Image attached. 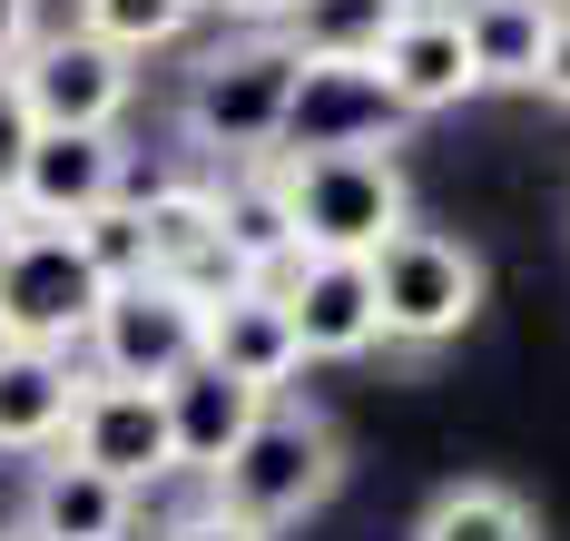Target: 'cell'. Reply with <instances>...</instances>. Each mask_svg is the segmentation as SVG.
Returning <instances> with one entry per match:
<instances>
[{
    "instance_id": "1",
    "label": "cell",
    "mask_w": 570,
    "mask_h": 541,
    "mask_svg": "<svg viewBox=\"0 0 570 541\" xmlns=\"http://www.w3.org/2000/svg\"><path fill=\"white\" fill-rule=\"evenodd\" d=\"M295 89H305V60L285 50L276 30H236L217 50L187 60V99H177V128L207 168H236V158H276L285 119H295Z\"/></svg>"
},
{
    "instance_id": "2",
    "label": "cell",
    "mask_w": 570,
    "mask_h": 541,
    "mask_svg": "<svg viewBox=\"0 0 570 541\" xmlns=\"http://www.w3.org/2000/svg\"><path fill=\"white\" fill-rule=\"evenodd\" d=\"M276 178H285V217H295V256L374 266L413 227V187H403L394 148H276Z\"/></svg>"
},
{
    "instance_id": "3",
    "label": "cell",
    "mask_w": 570,
    "mask_h": 541,
    "mask_svg": "<svg viewBox=\"0 0 570 541\" xmlns=\"http://www.w3.org/2000/svg\"><path fill=\"white\" fill-rule=\"evenodd\" d=\"M344 482V433L305 394H276V404H256L246 423V443L227 453V473L207 482V502L236 512V522H256V532L276 541L285 522H305V512H325Z\"/></svg>"
},
{
    "instance_id": "4",
    "label": "cell",
    "mask_w": 570,
    "mask_h": 541,
    "mask_svg": "<svg viewBox=\"0 0 570 541\" xmlns=\"http://www.w3.org/2000/svg\"><path fill=\"white\" fill-rule=\"evenodd\" d=\"M374 315H384V345L403 355H433L453 345L462 325L482 315V256L453 237V227H403L384 256H374Z\"/></svg>"
},
{
    "instance_id": "5",
    "label": "cell",
    "mask_w": 570,
    "mask_h": 541,
    "mask_svg": "<svg viewBox=\"0 0 570 541\" xmlns=\"http://www.w3.org/2000/svg\"><path fill=\"white\" fill-rule=\"evenodd\" d=\"M99 296H109V286H99L89 246L69 237V227H20L10 256H0V345L69 355V345H89Z\"/></svg>"
},
{
    "instance_id": "6",
    "label": "cell",
    "mask_w": 570,
    "mask_h": 541,
    "mask_svg": "<svg viewBox=\"0 0 570 541\" xmlns=\"http://www.w3.org/2000/svg\"><path fill=\"white\" fill-rule=\"evenodd\" d=\"M10 89H20L40 138H118L128 99H138V60H118L89 30H40L30 60L10 69Z\"/></svg>"
},
{
    "instance_id": "7",
    "label": "cell",
    "mask_w": 570,
    "mask_h": 541,
    "mask_svg": "<svg viewBox=\"0 0 570 541\" xmlns=\"http://www.w3.org/2000/svg\"><path fill=\"white\" fill-rule=\"evenodd\" d=\"M187 364H207V315L177 296L168 276H138V286H109L99 296V325H89V374L99 384L168 394Z\"/></svg>"
},
{
    "instance_id": "8",
    "label": "cell",
    "mask_w": 570,
    "mask_h": 541,
    "mask_svg": "<svg viewBox=\"0 0 570 541\" xmlns=\"http://www.w3.org/2000/svg\"><path fill=\"white\" fill-rule=\"evenodd\" d=\"M374 89L394 119H443L462 99H482V69H472V40H462V0H413L374 60Z\"/></svg>"
},
{
    "instance_id": "9",
    "label": "cell",
    "mask_w": 570,
    "mask_h": 541,
    "mask_svg": "<svg viewBox=\"0 0 570 541\" xmlns=\"http://www.w3.org/2000/svg\"><path fill=\"white\" fill-rule=\"evenodd\" d=\"M69 463H89V473L128 482V492H148V482L177 473V443H168V394H148V384H79V414H69V443H59Z\"/></svg>"
},
{
    "instance_id": "10",
    "label": "cell",
    "mask_w": 570,
    "mask_h": 541,
    "mask_svg": "<svg viewBox=\"0 0 570 541\" xmlns=\"http://www.w3.org/2000/svg\"><path fill=\"white\" fill-rule=\"evenodd\" d=\"M118 197H128V138H30V158L10 178V217L20 227H89Z\"/></svg>"
},
{
    "instance_id": "11",
    "label": "cell",
    "mask_w": 570,
    "mask_h": 541,
    "mask_svg": "<svg viewBox=\"0 0 570 541\" xmlns=\"http://www.w3.org/2000/svg\"><path fill=\"white\" fill-rule=\"evenodd\" d=\"M276 296H285V315H295L305 364H344V355H374V345H384L374 266H354V256H295L276 276Z\"/></svg>"
},
{
    "instance_id": "12",
    "label": "cell",
    "mask_w": 570,
    "mask_h": 541,
    "mask_svg": "<svg viewBox=\"0 0 570 541\" xmlns=\"http://www.w3.org/2000/svg\"><path fill=\"white\" fill-rule=\"evenodd\" d=\"M207 364L246 384L256 404H276L295 394V374H305V345H295V315H285L276 286H236L227 305H207Z\"/></svg>"
},
{
    "instance_id": "13",
    "label": "cell",
    "mask_w": 570,
    "mask_h": 541,
    "mask_svg": "<svg viewBox=\"0 0 570 541\" xmlns=\"http://www.w3.org/2000/svg\"><path fill=\"white\" fill-rule=\"evenodd\" d=\"M20 532L30 541H128L138 532V492L89 473V463H69V453H40L30 502H20Z\"/></svg>"
},
{
    "instance_id": "14",
    "label": "cell",
    "mask_w": 570,
    "mask_h": 541,
    "mask_svg": "<svg viewBox=\"0 0 570 541\" xmlns=\"http://www.w3.org/2000/svg\"><path fill=\"white\" fill-rule=\"evenodd\" d=\"M89 364L40 355V345H0V453H59L79 414Z\"/></svg>"
},
{
    "instance_id": "15",
    "label": "cell",
    "mask_w": 570,
    "mask_h": 541,
    "mask_svg": "<svg viewBox=\"0 0 570 541\" xmlns=\"http://www.w3.org/2000/svg\"><path fill=\"white\" fill-rule=\"evenodd\" d=\"M217 187V237L246 256V276H266L276 286L285 266H295V217H285V178L276 158H236V168H207Z\"/></svg>"
},
{
    "instance_id": "16",
    "label": "cell",
    "mask_w": 570,
    "mask_h": 541,
    "mask_svg": "<svg viewBox=\"0 0 570 541\" xmlns=\"http://www.w3.org/2000/svg\"><path fill=\"white\" fill-rule=\"evenodd\" d=\"M246 423H256V394L246 384H227L217 364H187L168 384V443H177V473L217 482L227 473V453L246 443Z\"/></svg>"
},
{
    "instance_id": "17",
    "label": "cell",
    "mask_w": 570,
    "mask_h": 541,
    "mask_svg": "<svg viewBox=\"0 0 570 541\" xmlns=\"http://www.w3.org/2000/svg\"><path fill=\"white\" fill-rule=\"evenodd\" d=\"M394 109L374 89V69H305L295 89V119H285V148H394Z\"/></svg>"
},
{
    "instance_id": "18",
    "label": "cell",
    "mask_w": 570,
    "mask_h": 541,
    "mask_svg": "<svg viewBox=\"0 0 570 541\" xmlns=\"http://www.w3.org/2000/svg\"><path fill=\"white\" fill-rule=\"evenodd\" d=\"M403 10H413V0H295L276 20V40L305 69H374Z\"/></svg>"
},
{
    "instance_id": "19",
    "label": "cell",
    "mask_w": 570,
    "mask_h": 541,
    "mask_svg": "<svg viewBox=\"0 0 570 541\" xmlns=\"http://www.w3.org/2000/svg\"><path fill=\"white\" fill-rule=\"evenodd\" d=\"M462 40L482 89H541V50H551V0H462Z\"/></svg>"
},
{
    "instance_id": "20",
    "label": "cell",
    "mask_w": 570,
    "mask_h": 541,
    "mask_svg": "<svg viewBox=\"0 0 570 541\" xmlns=\"http://www.w3.org/2000/svg\"><path fill=\"white\" fill-rule=\"evenodd\" d=\"M128 207H138V237H148V276H177L187 256L217 246V187L207 178H158L148 197H128Z\"/></svg>"
},
{
    "instance_id": "21",
    "label": "cell",
    "mask_w": 570,
    "mask_h": 541,
    "mask_svg": "<svg viewBox=\"0 0 570 541\" xmlns=\"http://www.w3.org/2000/svg\"><path fill=\"white\" fill-rule=\"evenodd\" d=\"M413 541H541V512L521 502L512 482H443L423 502Z\"/></svg>"
},
{
    "instance_id": "22",
    "label": "cell",
    "mask_w": 570,
    "mask_h": 541,
    "mask_svg": "<svg viewBox=\"0 0 570 541\" xmlns=\"http://www.w3.org/2000/svg\"><path fill=\"white\" fill-rule=\"evenodd\" d=\"M197 10L207 0H69V30L109 40L118 60H148V50H177L197 30Z\"/></svg>"
},
{
    "instance_id": "23",
    "label": "cell",
    "mask_w": 570,
    "mask_h": 541,
    "mask_svg": "<svg viewBox=\"0 0 570 541\" xmlns=\"http://www.w3.org/2000/svg\"><path fill=\"white\" fill-rule=\"evenodd\" d=\"M69 237L89 246L99 286H138V276H148V237H138V207H128V197H118V207H99L89 227H69Z\"/></svg>"
},
{
    "instance_id": "24",
    "label": "cell",
    "mask_w": 570,
    "mask_h": 541,
    "mask_svg": "<svg viewBox=\"0 0 570 541\" xmlns=\"http://www.w3.org/2000/svg\"><path fill=\"white\" fill-rule=\"evenodd\" d=\"M30 138H40V128L20 109V89L0 79V207H10V178H20V158H30Z\"/></svg>"
},
{
    "instance_id": "25",
    "label": "cell",
    "mask_w": 570,
    "mask_h": 541,
    "mask_svg": "<svg viewBox=\"0 0 570 541\" xmlns=\"http://www.w3.org/2000/svg\"><path fill=\"white\" fill-rule=\"evenodd\" d=\"M158 541H266L256 522H236V512H217V502H197V512H177Z\"/></svg>"
},
{
    "instance_id": "26",
    "label": "cell",
    "mask_w": 570,
    "mask_h": 541,
    "mask_svg": "<svg viewBox=\"0 0 570 541\" xmlns=\"http://www.w3.org/2000/svg\"><path fill=\"white\" fill-rule=\"evenodd\" d=\"M30 40H40V0H0V79L30 60Z\"/></svg>"
},
{
    "instance_id": "27",
    "label": "cell",
    "mask_w": 570,
    "mask_h": 541,
    "mask_svg": "<svg viewBox=\"0 0 570 541\" xmlns=\"http://www.w3.org/2000/svg\"><path fill=\"white\" fill-rule=\"evenodd\" d=\"M541 99L570 109V10H551V50H541Z\"/></svg>"
},
{
    "instance_id": "28",
    "label": "cell",
    "mask_w": 570,
    "mask_h": 541,
    "mask_svg": "<svg viewBox=\"0 0 570 541\" xmlns=\"http://www.w3.org/2000/svg\"><path fill=\"white\" fill-rule=\"evenodd\" d=\"M207 10H227L236 30H276V20L295 10V0H207Z\"/></svg>"
},
{
    "instance_id": "29",
    "label": "cell",
    "mask_w": 570,
    "mask_h": 541,
    "mask_svg": "<svg viewBox=\"0 0 570 541\" xmlns=\"http://www.w3.org/2000/svg\"><path fill=\"white\" fill-rule=\"evenodd\" d=\"M10 237H20V217H10V207H0V256H10Z\"/></svg>"
},
{
    "instance_id": "30",
    "label": "cell",
    "mask_w": 570,
    "mask_h": 541,
    "mask_svg": "<svg viewBox=\"0 0 570 541\" xmlns=\"http://www.w3.org/2000/svg\"><path fill=\"white\" fill-rule=\"evenodd\" d=\"M0 541H30V532H20V522H0Z\"/></svg>"
},
{
    "instance_id": "31",
    "label": "cell",
    "mask_w": 570,
    "mask_h": 541,
    "mask_svg": "<svg viewBox=\"0 0 570 541\" xmlns=\"http://www.w3.org/2000/svg\"><path fill=\"white\" fill-rule=\"evenodd\" d=\"M551 10H570V0H551Z\"/></svg>"
}]
</instances>
